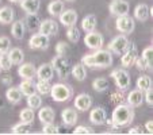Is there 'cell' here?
I'll return each mask as SVG.
<instances>
[{"label":"cell","mask_w":153,"mask_h":135,"mask_svg":"<svg viewBox=\"0 0 153 135\" xmlns=\"http://www.w3.org/2000/svg\"><path fill=\"white\" fill-rule=\"evenodd\" d=\"M81 63L87 65L90 68H98V69H104L113 65V54L108 50L99 49L95 50L92 54H87L81 58Z\"/></svg>","instance_id":"1"},{"label":"cell","mask_w":153,"mask_h":135,"mask_svg":"<svg viewBox=\"0 0 153 135\" xmlns=\"http://www.w3.org/2000/svg\"><path fill=\"white\" fill-rule=\"evenodd\" d=\"M134 107L129 104H117V107L113 111L111 120L114 123V128H121V127H127L134 120Z\"/></svg>","instance_id":"2"},{"label":"cell","mask_w":153,"mask_h":135,"mask_svg":"<svg viewBox=\"0 0 153 135\" xmlns=\"http://www.w3.org/2000/svg\"><path fill=\"white\" fill-rule=\"evenodd\" d=\"M50 96L57 103H65V101H69L73 97V88L69 84L56 83L54 85H52Z\"/></svg>","instance_id":"3"},{"label":"cell","mask_w":153,"mask_h":135,"mask_svg":"<svg viewBox=\"0 0 153 135\" xmlns=\"http://www.w3.org/2000/svg\"><path fill=\"white\" fill-rule=\"evenodd\" d=\"M52 66L54 72L58 75V77L65 78L69 76L71 69H72V65H71L69 58H67L65 55H56L52 58Z\"/></svg>","instance_id":"4"},{"label":"cell","mask_w":153,"mask_h":135,"mask_svg":"<svg viewBox=\"0 0 153 135\" xmlns=\"http://www.w3.org/2000/svg\"><path fill=\"white\" fill-rule=\"evenodd\" d=\"M111 78H114L115 81V86L121 91H125L130 86L131 84V78H130V75L127 70L125 69H115L111 72Z\"/></svg>","instance_id":"5"},{"label":"cell","mask_w":153,"mask_h":135,"mask_svg":"<svg viewBox=\"0 0 153 135\" xmlns=\"http://www.w3.org/2000/svg\"><path fill=\"white\" fill-rule=\"evenodd\" d=\"M129 43H130V41L127 39L126 35H118V37H115L108 43L107 50L114 53V54H123L127 50V47H129Z\"/></svg>","instance_id":"6"},{"label":"cell","mask_w":153,"mask_h":135,"mask_svg":"<svg viewBox=\"0 0 153 135\" xmlns=\"http://www.w3.org/2000/svg\"><path fill=\"white\" fill-rule=\"evenodd\" d=\"M115 27L119 32H123V34H131V32L134 31V29H136L134 18H131L129 14L118 16L117 18V22H115Z\"/></svg>","instance_id":"7"},{"label":"cell","mask_w":153,"mask_h":135,"mask_svg":"<svg viewBox=\"0 0 153 135\" xmlns=\"http://www.w3.org/2000/svg\"><path fill=\"white\" fill-rule=\"evenodd\" d=\"M84 43H85V46L88 47V49L99 50V49H102L104 45V37L100 32H96V31L87 32L85 38H84Z\"/></svg>","instance_id":"8"},{"label":"cell","mask_w":153,"mask_h":135,"mask_svg":"<svg viewBox=\"0 0 153 135\" xmlns=\"http://www.w3.org/2000/svg\"><path fill=\"white\" fill-rule=\"evenodd\" d=\"M137 57H138V50H137L136 43L130 42V43H129V47H127V50L123 53V54H122V58H121L122 66H125V68H129V66L134 65V62H136Z\"/></svg>","instance_id":"9"},{"label":"cell","mask_w":153,"mask_h":135,"mask_svg":"<svg viewBox=\"0 0 153 135\" xmlns=\"http://www.w3.org/2000/svg\"><path fill=\"white\" fill-rule=\"evenodd\" d=\"M29 46L30 49L34 50H46L49 47V37L41 34V32L33 34L29 39Z\"/></svg>","instance_id":"10"},{"label":"cell","mask_w":153,"mask_h":135,"mask_svg":"<svg viewBox=\"0 0 153 135\" xmlns=\"http://www.w3.org/2000/svg\"><path fill=\"white\" fill-rule=\"evenodd\" d=\"M108 10H110L111 15L114 16H122V15H127L129 14L130 6L126 0H113L108 6Z\"/></svg>","instance_id":"11"},{"label":"cell","mask_w":153,"mask_h":135,"mask_svg":"<svg viewBox=\"0 0 153 135\" xmlns=\"http://www.w3.org/2000/svg\"><path fill=\"white\" fill-rule=\"evenodd\" d=\"M38 30H39L41 34L50 38L58 32V24H57V22H54L53 19H45L43 22H41Z\"/></svg>","instance_id":"12"},{"label":"cell","mask_w":153,"mask_h":135,"mask_svg":"<svg viewBox=\"0 0 153 135\" xmlns=\"http://www.w3.org/2000/svg\"><path fill=\"white\" fill-rule=\"evenodd\" d=\"M106 119H107V114L103 107H95V108L91 109L90 120L92 124H95V126H102V124H104Z\"/></svg>","instance_id":"13"},{"label":"cell","mask_w":153,"mask_h":135,"mask_svg":"<svg viewBox=\"0 0 153 135\" xmlns=\"http://www.w3.org/2000/svg\"><path fill=\"white\" fill-rule=\"evenodd\" d=\"M60 22L61 24H64L65 27H71V26H76V22H77V12L75 10H65V11L61 12L60 16Z\"/></svg>","instance_id":"14"},{"label":"cell","mask_w":153,"mask_h":135,"mask_svg":"<svg viewBox=\"0 0 153 135\" xmlns=\"http://www.w3.org/2000/svg\"><path fill=\"white\" fill-rule=\"evenodd\" d=\"M18 75L22 78H27V80H33L37 76V68L34 63L31 62H26L18 68Z\"/></svg>","instance_id":"15"},{"label":"cell","mask_w":153,"mask_h":135,"mask_svg":"<svg viewBox=\"0 0 153 135\" xmlns=\"http://www.w3.org/2000/svg\"><path fill=\"white\" fill-rule=\"evenodd\" d=\"M92 97L88 93H80L75 99V107L79 111H88L92 107Z\"/></svg>","instance_id":"16"},{"label":"cell","mask_w":153,"mask_h":135,"mask_svg":"<svg viewBox=\"0 0 153 135\" xmlns=\"http://www.w3.org/2000/svg\"><path fill=\"white\" fill-rule=\"evenodd\" d=\"M150 15H153V8H150L148 4L141 3L134 8V18L140 22H145L150 18Z\"/></svg>","instance_id":"17"},{"label":"cell","mask_w":153,"mask_h":135,"mask_svg":"<svg viewBox=\"0 0 153 135\" xmlns=\"http://www.w3.org/2000/svg\"><path fill=\"white\" fill-rule=\"evenodd\" d=\"M61 119H62L64 124L67 127H73L76 124V122H77L79 116L75 108H65L61 112Z\"/></svg>","instance_id":"18"},{"label":"cell","mask_w":153,"mask_h":135,"mask_svg":"<svg viewBox=\"0 0 153 135\" xmlns=\"http://www.w3.org/2000/svg\"><path fill=\"white\" fill-rule=\"evenodd\" d=\"M54 76V69H53L52 63H42L37 69V77L38 80L50 81Z\"/></svg>","instance_id":"19"},{"label":"cell","mask_w":153,"mask_h":135,"mask_svg":"<svg viewBox=\"0 0 153 135\" xmlns=\"http://www.w3.org/2000/svg\"><path fill=\"white\" fill-rule=\"evenodd\" d=\"M38 118H39L41 123L46 124V123H53L56 118V112L52 107H43V108H39V112H38Z\"/></svg>","instance_id":"20"},{"label":"cell","mask_w":153,"mask_h":135,"mask_svg":"<svg viewBox=\"0 0 153 135\" xmlns=\"http://www.w3.org/2000/svg\"><path fill=\"white\" fill-rule=\"evenodd\" d=\"M144 103V92L140 89H134L127 95V104L131 107H140Z\"/></svg>","instance_id":"21"},{"label":"cell","mask_w":153,"mask_h":135,"mask_svg":"<svg viewBox=\"0 0 153 135\" xmlns=\"http://www.w3.org/2000/svg\"><path fill=\"white\" fill-rule=\"evenodd\" d=\"M15 19V11L14 8L8 6H4L0 8V23L3 24H10L11 22H14Z\"/></svg>","instance_id":"22"},{"label":"cell","mask_w":153,"mask_h":135,"mask_svg":"<svg viewBox=\"0 0 153 135\" xmlns=\"http://www.w3.org/2000/svg\"><path fill=\"white\" fill-rule=\"evenodd\" d=\"M96 24H98V19H96V16L92 14L84 16L83 20H81V29H83L85 32L95 31Z\"/></svg>","instance_id":"23"},{"label":"cell","mask_w":153,"mask_h":135,"mask_svg":"<svg viewBox=\"0 0 153 135\" xmlns=\"http://www.w3.org/2000/svg\"><path fill=\"white\" fill-rule=\"evenodd\" d=\"M23 23H25V27H27L30 31H37L39 29L41 20L37 14H27L23 20Z\"/></svg>","instance_id":"24"},{"label":"cell","mask_w":153,"mask_h":135,"mask_svg":"<svg viewBox=\"0 0 153 135\" xmlns=\"http://www.w3.org/2000/svg\"><path fill=\"white\" fill-rule=\"evenodd\" d=\"M18 88L20 89L22 95H25V96H30V95H34V93H37L35 83L33 80H27V78H25V80L19 84V86H18Z\"/></svg>","instance_id":"25"},{"label":"cell","mask_w":153,"mask_h":135,"mask_svg":"<svg viewBox=\"0 0 153 135\" xmlns=\"http://www.w3.org/2000/svg\"><path fill=\"white\" fill-rule=\"evenodd\" d=\"M20 7L27 14H37L41 7V1L39 0H22L20 1Z\"/></svg>","instance_id":"26"},{"label":"cell","mask_w":153,"mask_h":135,"mask_svg":"<svg viewBox=\"0 0 153 135\" xmlns=\"http://www.w3.org/2000/svg\"><path fill=\"white\" fill-rule=\"evenodd\" d=\"M6 97L11 104H19L22 101V92L18 86H11L7 89Z\"/></svg>","instance_id":"27"},{"label":"cell","mask_w":153,"mask_h":135,"mask_svg":"<svg viewBox=\"0 0 153 135\" xmlns=\"http://www.w3.org/2000/svg\"><path fill=\"white\" fill-rule=\"evenodd\" d=\"M71 73L72 76L75 77V80L77 81H84L87 78V69H85V65L83 63H76V65L72 66V69H71Z\"/></svg>","instance_id":"28"},{"label":"cell","mask_w":153,"mask_h":135,"mask_svg":"<svg viewBox=\"0 0 153 135\" xmlns=\"http://www.w3.org/2000/svg\"><path fill=\"white\" fill-rule=\"evenodd\" d=\"M8 57L11 60L12 65H20L25 60V53L19 47H14V49L8 50Z\"/></svg>","instance_id":"29"},{"label":"cell","mask_w":153,"mask_h":135,"mask_svg":"<svg viewBox=\"0 0 153 135\" xmlns=\"http://www.w3.org/2000/svg\"><path fill=\"white\" fill-rule=\"evenodd\" d=\"M25 31H26V27H25V23L22 20H16V22L12 23L11 32L15 39H22L25 37Z\"/></svg>","instance_id":"30"},{"label":"cell","mask_w":153,"mask_h":135,"mask_svg":"<svg viewBox=\"0 0 153 135\" xmlns=\"http://www.w3.org/2000/svg\"><path fill=\"white\" fill-rule=\"evenodd\" d=\"M48 11L52 16H60L61 12L64 11V1L62 0H53L48 6Z\"/></svg>","instance_id":"31"},{"label":"cell","mask_w":153,"mask_h":135,"mask_svg":"<svg viewBox=\"0 0 153 135\" xmlns=\"http://www.w3.org/2000/svg\"><path fill=\"white\" fill-rule=\"evenodd\" d=\"M150 88H152V78L149 76L144 75L137 78V89H140L141 92H145V91H148Z\"/></svg>","instance_id":"32"},{"label":"cell","mask_w":153,"mask_h":135,"mask_svg":"<svg viewBox=\"0 0 153 135\" xmlns=\"http://www.w3.org/2000/svg\"><path fill=\"white\" fill-rule=\"evenodd\" d=\"M19 118H20V122L23 123H27V124H33L34 122V118H35V114H34V109L33 108H25L20 111L19 114Z\"/></svg>","instance_id":"33"},{"label":"cell","mask_w":153,"mask_h":135,"mask_svg":"<svg viewBox=\"0 0 153 135\" xmlns=\"http://www.w3.org/2000/svg\"><path fill=\"white\" fill-rule=\"evenodd\" d=\"M108 86H110L108 80H107V78H104V77L95 78V80L92 81V88L95 89L96 92H104V91H107V89H108Z\"/></svg>","instance_id":"34"},{"label":"cell","mask_w":153,"mask_h":135,"mask_svg":"<svg viewBox=\"0 0 153 135\" xmlns=\"http://www.w3.org/2000/svg\"><path fill=\"white\" fill-rule=\"evenodd\" d=\"M35 88H37V92L39 93V95H50L52 84L45 80H38V83L35 84Z\"/></svg>","instance_id":"35"},{"label":"cell","mask_w":153,"mask_h":135,"mask_svg":"<svg viewBox=\"0 0 153 135\" xmlns=\"http://www.w3.org/2000/svg\"><path fill=\"white\" fill-rule=\"evenodd\" d=\"M30 126L31 124H27V123H23V122H20V123L15 124L14 127L11 128V132L15 135H25V134H30Z\"/></svg>","instance_id":"36"},{"label":"cell","mask_w":153,"mask_h":135,"mask_svg":"<svg viewBox=\"0 0 153 135\" xmlns=\"http://www.w3.org/2000/svg\"><path fill=\"white\" fill-rule=\"evenodd\" d=\"M27 105L33 109L41 108V105H42V97L39 95H37V93L27 96Z\"/></svg>","instance_id":"37"},{"label":"cell","mask_w":153,"mask_h":135,"mask_svg":"<svg viewBox=\"0 0 153 135\" xmlns=\"http://www.w3.org/2000/svg\"><path fill=\"white\" fill-rule=\"evenodd\" d=\"M42 132L46 135H56V134H60V132H64V130L53 123H46V124H43Z\"/></svg>","instance_id":"38"},{"label":"cell","mask_w":153,"mask_h":135,"mask_svg":"<svg viewBox=\"0 0 153 135\" xmlns=\"http://www.w3.org/2000/svg\"><path fill=\"white\" fill-rule=\"evenodd\" d=\"M67 37L72 43H77L79 39H80V31L76 26H71L67 30Z\"/></svg>","instance_id":"39"},{"label":"cell","mask_w":153,"mask_h":135,"mask_svg":"<svg viewBox=\"0 0 153 135\" xmlns=\"http://www.w3.org/2000/svg\"><path fill=\"white\" fill-rule=\"evenodd\" d=\"M0 68H1V70H4V72H8L12 68V62L8 57V53H1V54H0Z\"/></svg>","instance_id":"40"},{"label":"cell","mask_w":153,"mask_h":135,"mask_svg":"<svg viewBox=\"0 0 153 135\" xmlns=\"http://www.w3.org/2000/svg\"><path fill=\"white\" fill-rule=\"evenodd\" d=\"M141 57L145 60V62L148 63V66H149V68H152V65H153V47L152 46L145 47L144 52H142Z\"/></svg>","instance_id":"41"},{"label":"cell","mask_w":153,"mask_h":135,"mask_svg":"<svg viewBox=\"0 0 153 135\" xmlns=\"http://www.w3.org/2000/svg\"><path fill=\"white\" fill-rule=\"evenodd\" d=\"M11 47V41L8 37H0V54L1 53H8Z\"/></svg>","instance_id":"42"},{"label":"cell","mask_w":153,"mask_h":135,"mask_svg":"<svg viewBox=\"0 0 153 135\" xmlns=\"http://www.w3.org/2000/svg\"><path fill=\"white\" fill-rule=\"evenodd\" d=\"M68 52H69L68 43L61 41V42H58L57 45H56V53H57V55H65V54H68Z\"/></svg>","instance_id":"43"},{"label":"cell","mask_w":153,"mask_h":135,"mask_svg":"<svg viewBox=\"0 0 153 135\" xmlns=\"http://www.w3.org/2000/svg\"><path fill=\"white\" fill-rule=\"evenodd\" d=\"M134 65L137 66V69L138 70H152V68H149L148 66V63L145 62V60L142 57H137V60H136V62H134Z\"/></svg>","instance_id":"44"},{"label":"cell","mask_w":153,"mask_h":135,"mask_svg":"<svg viewBox=\"0 0 153 135\" xmlns=\"http://www.w3.org/2000/svg\"><path fill=\"white\" fill-rule=\"evenodd\" d=\"M73 134H83V135H87V134H94V130L91 127H87V126H77L75 130H73Z\"/></svg>","instance_id":"45"},{"label":"cell","mask_w":153,"mask_h":135,"mask_svg":"<svg viewBox=\"0 0 153 135\" xmlns=\"http://www.w3.org/2000/svg\"><path fill=\"white\" fill-rule=\"evenodd\" d=\"M110 100H111V103H114V104H121L122 100H123V95H122L121 92H114V93H111Z\"/></svg>","instance_id":"46"},{"label":"cell","mask_w":153,"mask_h":135,"mask_svg":"<svg viewBox=\"0 0 153 135\" xmlns=\"http://www.w3.org/2000/svg\"><path fill=\"white\" fill-rule=\"evenodd\" d=\"M144 93H145V95H144V100L146 101L148 105H152V104H153V91H152V88L148 89V91H145Z\"/></svg>","instance_id":"47"},{"label":"cell","mask_w":153,"mask_h":135,"mask_svg":"<svg viewBox=\"0 0 153 135\" xmlns=\"http://www.w3.org/2000/svg\"><path fill=\"white\" fill-rule=\"evenodd\" d=\"M1 83H3L4 85H11V84H12V77L10 75L1 76Z\"/></svg>","instance_id":"48"},{"label":"cell","mask_w":153,"mask_h":135,"mask_svg":"<svg viewBox=\"0 0 153 135\" xmlns=\"http://www.w3.org/2000/svg\"><path fill=\"white\" fill-rule=\"evenodd\" d=\"M145 130H146L148 134H153V122L152 120H148L145 123Z\"/></svg>","instance_id":"49"},{"label":"cell","mask_w":153,"mask_h":135,"mask_svg":"<svg viewBox=\"0 0 153 135\" xmlns=\"http://www.w3.org/2000/svg\"><path fill=\"white\" fill-rule=\"evenodd\" d=\"M129 134H137V135H141L144 134V131H142L141 127H133V128L129 130Z\"/></svg>","instance_id":"50"},{"label":"cell","mask_w":153,"mask_h":135,"mask_svg":"<svg viewBox=\"0 0 153 135\" xmlns=\"http://www.w3.org/2000/svg\"><path fill=\"white\" fill-rule=\"evenodd\" d=\"M10 1H11V3H20L22 0H10Z\"/></svg>","instance_id":"51"},{"label":"cell","mask_w":153,"mask_h":135,"mask_svg":"<svg viewBox=\"0 0 153 135\" xmlns=\"http://www.w3.org/2000/svg\"><path fill=\"white\" fill-rule=\"evenodd\" d=\"M65 1H69V3H72V1H75V0H65Z\"/></svg>","instance_id":"52"},{"label":"cell","mask_w":153,"mask_h":135,"mask_svg":"<svg viewBox=\"0 0 153 135\" xmlns=\"http://www.w3.org/2000/svg\"><path fill=\"white\" fill-rule=\"evenodd\" d=\"M1 72H3V70H1V68H0V75H1Z\"/></svg>","instance_id":"53"},{"label":"cell","mask_w":153,"mask_h":135,"mask_svg":"<svg viewBox=\"0 0 153 135\" xmlns=\"http://www.w3.org/2000/svg\"><path fill=\"white\" fill-rule=\"evenodd\" d=\"M0 1H1V0H0Z\"/></svg>","instance_id":"54"}]
</instances>
